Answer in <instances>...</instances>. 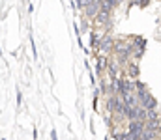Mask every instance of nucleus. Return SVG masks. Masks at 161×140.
Returning a JSON list of instances; mask_svg holds the SVG:
<instances>
[{"instance_id":"nucleus-8","label":"nucleus","mask_w":161,"mask_h":140,"mask_svg":"<svg viewBox=\"0 0 161 140\" xmlns=\"http://www.w3.org/2000/svg\"><path fill=\"white\" fill-rule=\"evenodd\" d=\"M127 75L135 79V77L139 75V65H137V64H127Z\"/></svg>"},{"instance_id":"nucleus-6","label":"nucleus","mask_w":161,"mask_h":140,"mask_svg":"<svg viewBox=\"0 0 161 140\" xmlns=\"http://www.w3.org/2000/svg\"><path fill=\"white\" fill-rule=\"evenodd\" d=\"M109 13H111V11H105V9H99V13L96 15V23H97V24H105V23L109 21Z\"/></svg>"},{"instance_id":"nucleus-4","label":"nucleus","mask_w":161,"mask_h":140,"mask_svg":"<svg viewBox=\"0 0 161 140\" xmlns=\"http://www.w3.org/2000/svg\"><path fill=\"white\" fill-rule=\"evenodd\" d=\"M141 105H142L146 110H150V108H158V99H156L152 93H148V95L141 101Z\"/></svg>"},{"instance_id":"nucleus-9","label":"nucleus","mask_w":161,"mask_h":140,"mask_svg":"<svg viewBox=\"0 0 161 140\" xmlns=\"http://www.w3.org/2000/svg\"><path fill=\"white\" fill-rule=\"evenodd\" d=\"M146 120H159V112L156 110V108H150L148 110V118Z\"/></svg>"},{"instance_id":"nucleus-3","label":"nucleus","mask_w":161,"mask_h":140,"mask_svg":"<svg viewBox=\"0 0 161 140\" xmlns=\"http://www.w3.org/2000/svg\"><path fill=\"white\" fill-rule=\"evenodd\" d=\"M113 47H114L113 36H111V34H105V36L101 38V43H99V49H101V52H109Z\"/></svg>"},{"instance_id":"nucleus-5","label":"nucleus","mask_w":161,"mask_h":140,"mask_svg":"<svg viewBox=\"0 0 161 140\" xmlns=\"http://www.w3.org/2000/svg\"><path fill=\"white\" fill-rule=\"evenodd\" d=\"M109 67V60H107V56L105 54H99L97 56V62H96V73L99 75L103 69H107Z\"/></svg>"},{"instance_id":"nucleus-11","label":"nucleus","mask_w":161,"mask_h":140,"mask_svg":"<svg viewBox=\"0 0 161 140\" xmlns=\"http://www.w3.org/2000/svg\"><path fill=\"white\" fill-rule=\"evenodd\" d=\"M21 99H23V95H21V92H17V106H21Z\"/></svg>"},{"instance_id":"nucleus-7","label":"nucleus","mask_w":161,"mask_h":140,"mask_svg":"<svg viewBox=\"0 0 161 140\" xmlns=\"http://www.w3.org/2000/svg\"><path fill=\"white\" fill-rule=\"evenodd\" d=\"M158 133H159V131H154V129H144L142 138H144V140H154L156 137H158Z\"/></svg>"},{"instance_id":"nucleus-2","label":"nucleus","mask_w":161,"mask_h":140,"mask_svg":"<svg viewBox=\"0 0 161 140\" xmlns=\"http://www.w3.org/2000/svg\"><path fill=\"white\" fill-rule=\"evenodd\" d=\"M99 9H101V2H99V0H92L90 6L84 9V15H86L88 19H94V17L99 13Z\"/></svg>"},{"instance_id":"nucleus-1","label":"nucleus","mask_w":161,"mask_h":140,"mask_svg":"<svg viewBox=\"0 0 161 140\" xmlns=\"http://www.w3.org/2000/svg\"><path fill=\"white\" fill-rule=\"evenodd\" d=\"M146 129V122L144 120H129L127 123V131L129 133H144Z\"/></svg>"},{"instance_id":"nucleus-10","label":"nucleus","mask_w":161,"mask_h":140,"mask_svg":"<svg viewBox=\"0 0 161 140\" xmlns=\"http://www.w3.org/2000/svg\"><path fill=\"white\" fill-rule=\"evenodd\" d=\"M133 43L137 45V49H144V45H146V41H144L142 38H135V39H133Z\"/></svg>"}]
</instances>
